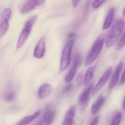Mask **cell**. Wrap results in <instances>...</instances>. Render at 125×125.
<instances>
[{"mask_svg":"<svg viewBox=\"0 0 125 125\" xmlns=\"http://www.w3.org/2000/svg\"><path fill=\"white\" fill-rule=\"evenodd\" d=\"M115 9L112 8L109 11L107 16L105 19L104 23L103 25L102 29L103 30H106L109 28L111 26L114 16Z\"/></svg>","mask_w":125,"mask_h":125,"instance_id":"cell-16","label":"cell"},{"mask_svg":"<svg viewBox=\"0 0 125 125\" xmlns=\"http://www.w3.org/2000/svg\"><path fill=\"white\" fill-rule=\"evenodd\" d=\"M74 41L71 40L66 43L63 49L61 58L60 70L61 72L67 69L70 64L71 58V52Z\"/></svg>","mask_w":125,"mask_h":125,"instance_id":"cell-4","label":"cell"},{"mask_svg":"<svg viewBox=\"0 0 125 125\" xmlns=\"http://www.w3.org/2000/svg\"><path fill=\"white\" fill-rule=\"evenodd\" d=\"M54 110L51 109L50 104H48L46 107V110L43 115L41 118L44 125H52L55 117Z\"/></svg>","mask_w":125,"mask_h":125,"instance_id":"cell-11","label":"cell"},{"mask_svg":"<svg viewBox=\"0 0 125 125\" xmlns=\"http://www.w3.org/2000/svg\"><path fill=\"white\" fill-rule=\"evenodd\" d=\"M124 66V62L121 61L118 65L111 78L109 86V89L111 90L114 87L118 82V79Z\"/></svg>","mask_w":125,"mask_h":125,"instance_id":"cell-12","label":"cell"},{"mask_svg":"<svg viewBox=\"0 0 125 125\" xmlns=\"http://www.w3.org/2000/svg\"><path fill=\"white\" fill-rule=\"evenodd\" d=\"M11 9L7 8L3 11L1 16L0 25V38H2L7 32L9 28V21L11 16Z\"/></svg>","mask_w":125,"mask_h":125,"instance_id":"cell-6","label":"cell"},{"mask_svg":"<svg viewBox=\"0 0 125 125\" xmlns=\"http://www.w3.org/2000/svg\"><path fill=\"white\" fill-rule=\"evenodd\" d=\"M106 2V0H95L93 2L92 6L94 9H96Z\"/></svg>","mask_w":125,"mask_h":125,"instance_id":"cell-23","label":"cell"},{"mask_svg":"<svg viewBox=\"0 0 125 125\" xmlns=\"http://www.w3.org/2000/svg\"><path fill=\"white\" fill-rule=\"evenodd\" d=\"M41 111L38 110L33 115L25 117L19 121L16 125H28L40 115Z\"/></svg>","mask_w":125,"mask_h":125,"instance_id":"cell-15","label":"cell"},{"mask_svg":"<svg viewBox=\"0 0 125 125\" xmlns=\"http://www.w3.org/2000/svg\"><path fill=\"white\" fill-rule=\"evenodd\" d=\"M37 16H33L27 21L20 35L16 45V49H19L24 45L32 31V28L36 21Z\"/></svg>","mask_w":125,"mask_h":125,"instance_id":"cell-2","label":"cell"},{"mask_svg":"<svg viewBox=\"0 0 125 125\" xmlns=\"http://www.w3.org/2000/svg\"><path fill=\"white\" fill-rule=\"evenodd\" d=\"M99 120V117H98L95 118V119L91 123L90 125H98V121Z\"/></svg>","mask_w":125,"mask_h":125,"instance_id":"cell-27","label":"cell"},{"mask_svg":"<svg viewBox=\"0 0 125 125\" xmlns=\"http://www.w3.org/2000/svg\"><path fill=\"white\" fill-rule=\"evenodd\" d=\"M76 108L74 106L72 107L67 111L62 125H73L75 116Z\"/></svg>","mask_w":125,"mask_h":125,"instance_id":"cell-14","label":"cell"},{"mask_svg":"<svg viewBox=\"0 0 125 125\" xmlns=\"http://www.w3.org/2000/svg\"><path fill=\"white\" fill-rule=\"evenodd\" d=\"M72 85L71 84H69L65 88V90L63 91V93L66 94L70 92L72 89Z\"/></svg>","mask_w":125,"mask_h":125,"instance_id":"cell-25","label":"cell"},{"mask_svg":"<svg viewBox=\"0 0 125 125\" xmlns=\"http://www.w3.org/2000/svg\"><path fill=\"white\" fill-rule=\"evenodd\" d=\"M93 87V84L91 83L82 93L80 97L79 104L82 110H84L89 103Z\"/></svg>","mask_w":125,"mask_h":125,"instance_id":"cell-9","label":"cell"},{"mask_svg":"<svg viewBox=\"0 0 125 125\" xmlns=\"http://www.w3.org/2000/svg\"><path fill=\"white\" fill-rule=\"evenodd\" d=\"M112 71V69L111 67H109L106 70L102 76L100 78L98 82V83L95 87L94 88L92 93L93 96H95L98 93V92H99L104 87L109 78L111 75Z\"/></svg>","mask_w":125,"mask_h":125,"instance_id":"cell-8","label":"cell"},{"mask_svg":"<svg viewBox=\"0 0 125 125\" xmlns=\"http://www.w3.org/2000/svg\"><path fill=\"white\" fill-rule=\"evenodd\" d=\"M16 99V95L13 91H9L6 93L5 95L4 99L8 102H11L15 101Z\"/></svg>","mask_w":125,"mask_h":125,"instance_id":"cell-19","label":"cell"},{"mask_svg":"<svg viewBox=\"0 0 125 125\" xmlns=\"http://www.w3.org/2000/svg\"><path fill=\"white\" fill-rule=\"evenodd\" d=\"M95 69V66H93L89 68L87 70L85 74L83 80V84L84 85H87L93 79Z\"/></svg>","mask_w":125,"mask_h":125,"instance_id":"cell-17","label":"cell"},{"mask_svg":"<svg viewBox=\"0 0 125 125\" xmlns=\"http://www.w3.org/2000/svg\"><path fill=\"white\" fill-rule=\"evenodd\" d=\"M82 62V55L80 52H77L74 55L71 68L64 79L65 82L69 83L72 80L75 76L77 68L81 65Z\"/></svg>","mask_w":125,"mask_h":125,"instance_id":"cell-5","label":"cell"},{"mask_svg":"<svg viewBox=\"0 0 125 125\" xmlns=\"http://www.w3.org/2000/svg\"><path fill=\"white\" fill-rule=\"evenodd\" d=\"M123 15L125 17V7L123 11Z\"/></svg>","mask_w":125,"mask_h":125,"instance_id":"cell-29","label":"cell"},{"mask_svg":"<svg viewBox=\"0 0 125 125\" xmlns=\"http://www.w3.org/2000/svg\"><path fill=\"white\" fill-rule=\"evenodd\" d=\"M104 102V98L103 96H101L97 101L94 104L91 108V112L93 114H95L98 111Z\"/></svg>","mask_w":125,"mask_h":125,"instance_id":"cell-18","label":"cell"},{"mask_svg":"<svg viewBox=\"0 0 125 125\" xmlns=\"http://www.w3.org/2000/svg\"><path fill=\"white\" fill-rule=\"evenodd\" d=\"M125 45V31L123 35L121 36L120 40L118 41L117 46L116 49L118 50L121 49Z\"/></svg>","mask_w":125,"mask_h":125,"instance_id":"cell-21","label":"cell"},{"mask_svg":"<svg viewBox=\"0 0 125 125\" xmlns=\"http://www.w3.org/2000/svg\"><path fill=\"white\" fill-rule=\"evenodd\" d=\"M84 78V72H81L78 74L76 77V82L78 86H81L83 83Z\"/></svg>","mask_w":125,"mask_h":125,"instance_id":"cell-22","label":"cell"},{"mask_svg":"<svg viewBox=\"0 0 125 125\" xmlns=\"http://www.w3.org/2000/svg\"><path fill=\"white\" fill-rule=\"evenodd\" d=\"M122 118V115L120 112L117 113L113 120L110 125H120Z\"/></svg>","mask_w":125,"mask_h":125,"instance_id":"cell-20","label":"cell"},{"mask_svg":"<svg viewBox=\"0 0 125 125\" xmlns=\"http://www.w3.org/2000/svg\"><path fill=\"white\" fill-rule=\"evenodd\" d=\"M104 43V36H99L94 42L85 60V64L89 65L92 64L99 57Z\"/></svg>","mask_w":125,"mask_h":125,"instance_id":"cell-3","label":"cell"},{"mask_svg":"<svg viewBox=\"0 0 125 125\" xmlns=\"http://www.w3.org/2000/svg\"><path fill=\"white\" fill-rule=\"evenodd\" d=\"M46 50V39L42 37L39 41L34 50L33 56L37 59H41L44 56Z\"/></svg>","mask_w":125,"mask_h":125,"instance_id":"cell-10","label":"cell"},{"mask_svg":"<svg viewBox=\"0 0 125 125\" xmlns=\"http://www.w3.org/2000/svg\"><path fill=\"white\" fill-rule=\"evenodd\" d=\"M52 87L47 83L42 84L39 89L38 96L40 99H43L48 96L52 91Z\"/></svg>","mask_w":125,"mask_h":125,"instance_id":"cell-13","label":"cell"},{"mask_svg":"<svg viewBox=\"0 0 125 125\" xmlns=\"http://www.w3.org/2000/svg\"><path fill=\"white\" fill-rule=\"evenodd\" d=\"M80 2V0H72V6L74 8H76L77 7Z\"/></svg>","mask_w":125,"mask_h":125,"instance_id":"cell-26","label":"cell"},{"mask_svg":"<svg viewBox=\"0 0 125 125\" xmlns=\"http://www.w3.org/2000/svg\"><path fill=\"white\" fill-rule=\"evenodd\" d=\"M125 82V69L123 72L120 82V84H122Z\"/></svg>","mask_w":125,"mask_h":125,"instance_id":"cell-24","label":"cell"},{"mask_svg":"<svg viewBox=\"0 0 125 125\" xmlns=\"http://www.w3.org/2000/svg\"><path fill=\"white\" fill-rule=\"evenodd\" d=\"M45 0H28L24 3L22 7L21 13L22 14H25L30 13L38 6L45 3Z\"/></svg>","mask_w":125,"mask_h":125,"instance_id":"cell-7","label":"cell"},{"mask_svg":"<svg viewBox=\"0 0 125 125\" xmlns=\"http://www.w3.org/2000/svg\"><path fill=\"white\" fill-rule=\"evenodd\" d=\"M123 109L124 110L125 109V96L124 98V99L123 103Z\"/></svg>","mask_w":125,"mask_h":125,"instance_id":"cell-28","label":"cell"},{"mask_svg":"<svg viewBox=\"0 0 125 125\" xmlns=\"http://www.w3.org/2000/svg\"><path fill=\"white\" fill-rule=\"evenodd\" d=\"M125 22L123 18L118 20L110 31L106 41L107 48H110L115 44L118 40L124 28Z\"/></svg>","mask_w":125,"mask_h":125,"instance_id":"cell-1","label":"cell"}]
</instances>
